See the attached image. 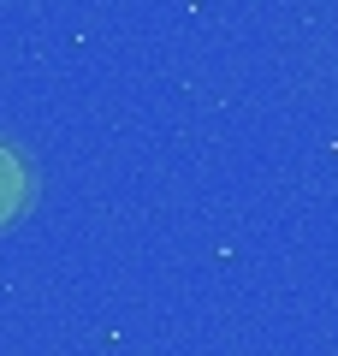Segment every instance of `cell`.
Returning <instances> with one entry per match:
<instances>
[{
	"mask_svg": "<svg viewBox=\"0 0 338 356\" xmlns=\"http://www.w3.org/2000/svg\"><path fill=\"white\" fill-rule=\"evenodd\" d=\"M24 202H30V172H24V161L0 143V226H13V220L24 214Z\"/></svg>",
	"mask_w": 338,
	"mask_h": 356,
	"instance_id": "6da1fadb",
	"label": "cell"
}]
</instances>
